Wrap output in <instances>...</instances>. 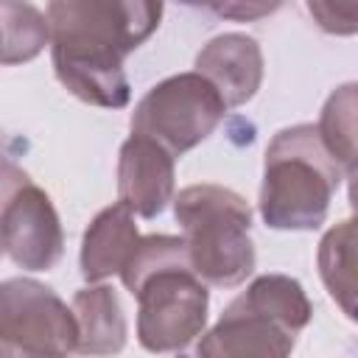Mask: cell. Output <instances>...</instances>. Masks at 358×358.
Here are the masks:
<instances>
[{
  "instance_id": "3",
  "label": "cell",
  "mask_w": 358,
  "mask_h": 358,
  "mask_svg": "<svg viewBox=\"0 0 358 358\" xmlns=\"http://www.w3.org/2000/svg\"><path fill=\"white\" fill-rule=\"evenodd\" d=\"M344 168L327 151L319 126L280 129L266 145L260 215L271 229H319Z\"/></svg>"
},
{
  "instance_id": "10",
  "label": "cell",
  "mask_w": 358,
  "mask_h": 358,
  "mask_svg": "<svg viewBox=\"0 0 358 358\" xmlns=\"http://www.w3.org/2000/svg\"><path fill=\"white\" fill-rule=\"evenodd\" d=\"M196 70L215 84L227 109H235L252 101L263 84V50L255 36L221 34L199 50Z\"/></svg>"
},
{
  "instance_id": "2",
  "label": "cell",
  "mask_w": 358,
  "mask_h": 358,
  "mask_svg": "<svg viewBox=\"0 0 358 358\" xmlns=\"http://www.w3.org/2000/svg\"><path fill=\"white\" fill-rule=\"evenodd\" d=\"M137 299V341L148 352H182L207 327L210 291L185 238L145 235L120 271Z\"/></svg>"
},
{
  "instance_id": "17",
  "label": "cell",
  "mask_w": 358,
  "mask_h": 358,
  "mask_svg": "<svg viewBox=\"0 0 358 358\" xmlns=\"http://www.w3.org/2000/svg\"><path fill=\"white\" fill-rule=\"evenodd\" d=\"M285 0H207V8L232 22H255L263 17H271L282 8Z\"/></svg>"
},
{
  "instance_id": "7",
  "label": "cell",
  "mask_w": 358,
  "mask_h": 358,
  "mask_svg": "<svg viewBox=\"0 0 358 358\" xmlns=\"http://www.w3.org/2000/svg\"><path fill=\"white\" fill-rule=\"evenodd\" d=\"M78 319L53 288L31 277H11L0 285V352L67 355L78 352Z\"/></svg>"
},
{
  "instance_id": "13",
  "label": "cell",
  "mask_w": 358,
  "mask_h": 358,
  "mask_svg": "<svg viewBox=\"0 0 358 358\" xmlns=\"http://www.w3.org/2000/svg\"><path fill=\"white\" fill-rule=\"evenodd\" d=\"M73 310L78 319V352L112 355L126 344V316L112 285H87L76 291Z\"/></svg>"
},
{
  "instance_id": "6",
  "label": "cell",
  "mask_w": 358,
  "mask_h": 358,
  "mask_svg": "<svg viewBox=\"0 0 358 358\" xmlns=\"http://www.w3.org/2000/svg\"><path fill=\"white\" fill-rule=\"evenodd\" d=\"M227 103L199 70L168 76L154 84L131 112V134L162 143L173 157L187 154L221 123Z\"/></svg>"
},
{
  "instance_id": "19",
  "label": "cell",
  "mask_w": 358,
  "mask_h": 358,
  "mask_svg": "<svg viewBox=\"0 0 358 358\" xmlns=\"http://www.w3.org/2000/svg\"><path fill=\"white\" fill-rule=\"evenodd\" d=\"M176 3H185V6H207V0H176Z\"/></svg>"
},
{
  "instance_id": "16",
  "label": "cell",
  "mask_w": 358,
  "mask_h": 358,
  "mask_svg": "<svg viewBox=\"0 0 358 358\" xmlns=\"http://www.w3.org/2000/svg\"><path fill=\"white\" fill-rule=\"evenodd\" d=\"M313 22L333 36L358 34V0H305Z\"/></svg>"
},
{
  "instance_id": "14",
  "label": "cell",
  "mask_w": 358,
  "mask_h": 358,
  "mask_svg": "<svg viewBox=\"0 0 358 358\" xmlns=\"http://www.w3.org/2000/svg\"><path fill=\"white\" fill-rule=\"evenodd\" d=\"M316 126L344 171L358 162V81H347L327 95Z\"/></svg>"
},
{
  "instance_id": "1",
  "label": "cell",
  "mask_w": 358,
  "mask_h": 358,
  "mask_svg": "<svg viewBox=\"0 0 358 358\" xmlns=\"http://www.w3.org/2000/svg\"><path fill=\"white\" fill-rule=\"evenodd\" d=\"M162 20V0H48L56 78L84 103L123 109L131 84L123 59Z\"/></svg>"
},
{
  "instance_id": "9",
  "label": "cell",
  "mask_w": 358,
  "mask_h": 358,
  "mask_svg": "<svg viewBox=\"0 0 358 358\" xmlns=\"http://www.w3.org/2000/svg\"><path fill=\"white\" fill-rule=\"evenodd\" d=\"M176 157L145 134H131L117 154V199L140 218H157L173 201Z\"/></svg>"
},
{
  "instance_id": "4",
  "label": "cell",
  "mask_w": 358,
  "mask_h": 358,
  "mask_svg": "<svg viewBox=\"0 0 358 358\" xmlns=\"http://www.w3.org/2000/svg\"><path fill=\"white\" fill-rule=\"evenodd\" d=\"M313 316L299 280L288 274H260L218 316L196 347L207 358H282Z\"/></svg>"
},
{
  "instance_id": "18",
  "label": "cell",
  "mask_w": 358,
  "mask_h": 358,
  "mask_svg": "<svg viewBox=\"0 0 358 358\" xmlns=\"http://www.w3.org/2000/svg\"><path fill=\"white\" fill-rule=\"evenodd\" d=\"M347 196H350V207L355 213L358 210V162H352L347 168Z\"/></svg>"
},
{
  "instance_id": "12",
  "label": "cell",
  "mask_w": 358,
  "mask_h": 358,
  "mask_svg": "<svg viewBox=\"0 0 358 358\" xmlns=\"http://www.w3.org/2000/svg\"><path fill=\"white\" fill-rule=\"evenodd\" d=\"M316 266L330 299L358 322V210L322 235Z\"/></svg>"
},
{
  "instance_id": "5",
  "label": "cell",
  "mask_w": 358,
  "mask_h": 358,
  "mask_svg": "<svg viewBox=\"0 0 358 358\" xmlns=\"http://www.w3.org/2000/svg\"><path fill=\"white\" fill-rule=\"evenodd\" d=\"M193 268L207 285L235 288L255 271L252 210L243 196L221 185H190L173 196Z\"/></svg>"
},
{
  "instance_id": "15",
  "label": "cell",
  "mask_w": 358,
  "mask_h": 358,
  "mask_svg": "<svg viewBox=\"0 0 358 358\" xmlns=\"http://www.w3.org/2000/svg\"><path fill=\"white\" fill-rule=\"evenodd\" d=\"M3 11V64H22L42 53L50 42L48 14L34 8L28 0H0Z\"/></svg>"
},
{
  "instance_id": "11",
  "label": "cell",
  "mask_w": 358,
  "mask_h": 358,
  "mask_svg": "<svg viewBox=\"0 0 358 358\" xmlns=\"http://www.w3.org/2000/svg\"><path fill=\"white\" fill-rule=\"evenodd\" d=\"M137 243L140 232L134 224V210L117 199L112 207H103L84 232L78 255L81 277L87 282H101L112 274H120Z\"/></svg>"
},
{
  "instance_id": "8",
  "label": "cell",
  "mask_w": 358,
  "mask_h": 358,
  "mask_svg": "<svg viewBox=\"0 0 358 358\" xmlns=\"http://www.w3.org/2000/svg\"><path fill=\"white\" fill-rule=\"evenodd\" d=\"M0 229L8 260L25 271H48L64 255V232L50 196L8 159L3 165Z\"/></svg>"
}]
</instances>
